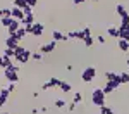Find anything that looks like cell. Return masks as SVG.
Here are the masks:
<instances>
[{"instance_id":"obj_29","label":"cell","mask_w":129,"mask_h":114,"mask_svg":"<svg viewBox=\"0 0 129 114\" xmlns=\"http://www.w3.org/2000/svg\"><path fill=\"white\" fill-rule=\"evenodd\" d=\"M72 102H74V104H81V102H83V93H81V92H76V93H74Z\"/></svg>"},{"instance_id":"obj_6","label":"cell","mask_w":129,"mask_h":114,"mask_svg":"<svg viewBox=\"0 0 129 114\" xmlns=\"http://www.w3.org/2000/svg\"><path fill=\"white\" fill-rule=\"evenodd\" d=\"M55 49H57V41H47V43H43V45H41L40 47V52L41 54H52V52L55 50Z\"/></svg>"},{"instance_id":"obj_40","label":"cell","mask_w":129,"mask_h":114,"mask_svg":"<svg viewBox=\"0 0 129 114\" xmlns=\"http://www.w3.org/2000/svg\"><path fill=\"white\" fill-rule=\"evenodd\" d=\"M38 112H40L38 109H31V114H38Z\"/></svg>"},{"instance_id":"obj_12","label":"cell","mask_w":129,"mask_h":114,"mask_svg":"<svg viewBox=\"0 0 129 114\" xmlns=\"http://www.w3.org/2000/svg\"><path fill=\"white\" fill-rule=\"evenodd\" d=\"M9 95H10V92L7 90V86H0V107H4L7 104Z\"/></svg>"},{"instance_id":"obj_37","label":"cell","mask_w":129,"mask_h":114,"mask_svg":"<svg viewBox=\"0 0 129 114\" xmlns=\"http://www.w3.org/2000/svg\"><path fill=\"white\" fill-rule=\"evenodd\" d=\"M41 90H50V83H48V81L43 83V85H41Z\"/></svg>"},{"instance_id":"obj_44","label":"cell","mask_w":129,"mask_h":114,"mask_svg":"<svg viewBox=\"0 0 129 114\" xmlns=\"http://www.w3.org/2000/svg\"><path fill=\"white\" fill-rule=\"evenodd\" d=\"M127 52H129V50H127Z\"/></svg>"},{"instance_id":"obj_1","label":"cell","mask_w":129,"mask_h":114,"mask_svg":"<svg viewBox=\"0 0 129 114\" xmlns=\"http://www.w3.org/2000/svg\"><path fill=\"white\" fill-rule=\"evenodd\" d=\"M4 78L9 83H17L19 81V64H10L4 69Z\"/></svg>"},{"instance_id":"obj_15","label":"cell","mask_w":129,"mask_h":114,"mask_svg":"<svg viewBox=\"0 0 129 114\" xmlns=\"http://www.w3.org/2000/svg\"><path fill=\"white\" fill-rule=\"evenodd\" d=\"M17 45H19V40L16 38V35L7 36V40H5V47H7V49H16Z\"/></svg>"},{"instance_id":"obj_38","label":"cell","mask_w":129,"mask_h":114,"mask_svg":"<svg viewBox=\"0 0 129 114\" xmlns=\"http://www.w3.org/2000/svg\"><path fill=\"white\" fill-rule=\"evenodd\" d=\"M84 2H86V0H74L72 4H74V5H81V4H84Z\"/></svg>"},{"instance_id":"obj_2","label":"cell","mask_w":129,"mask_h":114,"mask_svg":"<svg viewBox=\"0 0 129 114\" xmlns=\"http://www.w3.org/2000/svg\"><path fill=\"white\" fill-rule=\"evenodd\" d=\"M91 104L96 105V107L105 105V93H103L102 88H95V90L91 92Z\"/></svg>"},{"instance_id":"obj_23","label":"cell","mask_w":129,"mask_h":114,"mask_svg":"<svg viewBox=\"0 0 129 114\" xmlns=\"http://www.w3.org/2000/svg\"><path fill=\"white\" fill-rule=\"evenodd\" d=\"M12 17H10V16H7V17H0V24H2V26H4V28H9V24L10 22H12Z\"/></svg>"},{"instance_id":"obj_30","label":"cell","mask_w":129,"mask_h":114,"mask_svg":"<svg viewBox=\"0 0 129 114\" xmlns=\"http://www.w3.org/2000/svg\"><path fill=\"white\" fill-rule=\"evenodd\" d=\"M28 4H26V0H14V7H19V9H24Z\"/></svg>"},{"instance_id":"obj_34","label":"cell","mask_w":129,"mask_h":114,"mask_svg":"<svg viewBox=\"0 0 129 114\" xmlns=\"http://www.w3.org/2000/svg\"><path fill=\"white\" fill-rule=\"evenodd\" d=\"M7 90H9V92L12 93L14 90H16V83H9V85H7Z\"/></svg>"},{"instance_id":"obj_43","label":"cell","mask_w":129,"mask_h":114,"mask_svg":"<svg viewBox=\"0 0 129 114\" xmlns=\"http://www.w3.org/2000/svg\"><path fill=\"white\" fill-rule=\"evenodd\" d=\"M91 2H100V0H91Z\"/></svg>"},{"instance_id":"obj_27","label":"cell","mask_w":129,"mask_h":114,"mask_svg":"<svg viewBox=\"0 0 129 114\" xmlns=\"http://www.w3.org/2000/svg\"><path fill=\"white\" fill-rule=\"evenodd\" d=\"M83 43H84V47H93L95 40H93V36H84L83 38Z\"/></svg>"},{"instance_id":"obj_3","label":"cell","mask_w":129,"mask_h":114,"mask_svg":"<svg viewBox=\"0 0 129 114\" xmlns=\"http://www.w3.org/2000/svg\"><path fill=\"white\" fill-rule=\"evenodd\" d=\"M95 78H96V69H95V67H91V66L81 71V80H83L84 83H91Z\"/></svg>"},{"instance_id":"obj_4","label":"cell","mask_w":129,"mask_h":114,"mask_svg":"<svg viewBox=\"0 0 129 114\" xmlns=\"http://www.w3.org/2000/svg\"><path fill=\"white\" fill-rule=\"evenodd\" d=\"M120 85H122V83H120V80H107L105 86H103L102 90H103V93L107 95V93H112L114 90H117Z\"/></svg>"},{"instance_id":"obj_13","label":"cell","mask_w":129,"mask_h":114,"mask_svg":"<svg viewBox=\"0 0 129 114\" xmlns=\"http://www.w3.org/2000/svg\"><path fill=\"white\" fill-rule=\"evenodd\" d=\"M52 38H53V41H67L69 38H67V35H64L62 31H59V30H53L52 31Z\"/></svg>"},{"instance_id":"obj_41","label":"cell","mask_w":129,"mask_h":114,"mask_svg":"<svg viewBox=\"0 0 129 114\" xmlns=\"http://www.w3.org/2000/svg\"><path fill=\"white\" fill-rule=\"evenodd\" d=\"M126 64H127V73H129V59H126Z\"/></svg>"},{"instance_id":"obj_9","label":"cell","mask_w":129,"mask_h":114,"mask_svg":"<svg viewBox=\"0 0 129 114\" xmlns=\"http://www.w3.org/2000/svg\"><path fill=\"white\" fill-rule=\"evenodd\" d=\"M31 54H33V52H29L28 49H26V50L22 52L21 55H17V57H16L17 64H28V62H29V59H31Z\"/></svg>"},{"instance_id":"obj_17","label":"cell","mask_w":129,"mask_h":114,"mask_svg":"<svg viewBox=\"0 0 129 114\" xmlns=\"http://www.w3.org/2000/svg\"><path fill=\"white\" fill-rule=\"evenodd\" d=\"M117 47H119V50L127 52V50H129V41H127V40H122V38H119V41H117Z\"/></svg>"},{"instance_id":"obj_7","label":"cell","mask_w":129,"mask_h":114,"mask_svg":"<svg viewBox=\"0 0 129 114\" xmlns=\"http://www.w3.org/2000/svg\"><path fill=\"white\" fill-rule=\"evenodd\" d=\"M43 30H45V26L41 22H35V24H31L29 35H33V36H41L43 35Z\"/></svg>"},{"instance_id":"obj_36","label":"cell","mask_w":129,"mask_h":114,"mask_svg":"<svg viewBox=\"0 0 129 114\" xmlns=\"http://www.w3.org/2000/svg\"><path fill=\"white\" fill-rule=\"evenodd\" d=\"M83 33H84V36H91V28H84Z\"/></svg>"},{"instance_id":"obj_18","label":"cell","mask_w":129,"mask_h":114,"mask_svg":"<svg viewBox=\"0 0 129 114\" xmlns=\"http://www.w3.org/2000/svg\"><path fill=\"white\" fill-rule=\"evenodd\" d=\"M60 92L62 93H69L71 90H72V85H71V83H67V81H60Z\"/></svg>"},{"instance_id":"obj_21","label":"cell","mask_w":129,"mask_h":114,"mask_svg":"<svg viewBox=\"0 0 129 114\" xmlns=\"http://www.w3.org/2000/svg\"><path fill=\"white\" fill-rule=\"evenodd\" d=\"M107 35L114 36V38H119V30H117L115 26H109V28H107Z\"/></svg>"},{"instance_id":"obj_35","label":"cell","mask_w":129,"mask_h":114,"mask_svg":"<svg viewBox=\"0 0 129 114\" xmlns=\"http://www.w3.org/2000/svg\"><path fill=\"white\" fill-rule=\"evenodd\" d=\"M26 4H28L29 7H35V5L38 4V0H26Z\"/></svg>"},{"instance_id":"obj_16","label":"cell","mask_w":129,"mask_h":114,"mask_svg":"<svg viewBox=\"0 0 129 114\" xmlns=\"http://www.w3.org/2000/svg\"><path fill=\"white\" fill-rule=\"evenodd\" d=\"M28 24H35V14H24V19L21 21V26H28Z\"/></svg>"},{"instance_id":"obj_33","label":"cell","mask_w":129,"mask_h":114,"mask_svg":"<svg viewBox=\"0 0 129 114\" xmlns=\"http://www.w3.org/2000/svg\"><path fill=\"white\" fill-rule=\"evenodd\" d=\"M76 105H78V104H74V102H71V104H67V109H69L71 112H74V111H76Z\"/></svg>"},{"instance_id":"obj_25","label":"cell","mask_w":129,"mask_h":114,"mask_svg":"<svg viewBox=\"0 0 129 114\" xmlns=\"http://www.w3.org/2000/svg\"><path fill=\"white\" fill-rule=\"evenodd\" d=\"M53 102H55V107H59V109H64L67 105V102L64 99H53Z\"/></svg>"},{"instance_id":"obj_22","label":"cell","mask_w":129,"mask_h":114,"mask_svg":"<svg viewBox=\"0 0 129 114\" xmlns=\"http://www.w3.org/2000/svg\"><path fill=\"white\" fill-rule=\"evenodd\" d=\"M60 81H62V80H59V78H50V80H48L50 88H59V86H60Z\"/></svg>"},{"instance_id":"obj_19","label":"cell","mask_w":129,"mask_h":114,"mask_svg":"<svg viewBox=\"0 0 129 114\" xmlns=\"http://www.w3.org/2000/svg\"><path fill=\"white\" fill-rule=\"evenodd\" d=\"M24 36H28V31H26V28H24V26H21L19 30L16 31V38H17V40H22V38H24Z\"/></svg>"},{"instance_id":"obj_31","label":"cell","mask_w":129,"mask_h":114,"mask_svg":"<svg viewBox=\"0 0 129 114\" xmlns=\"http://www.w3.org/2000/svg\"><path fill=\"white\" fill-rule=\"evenodd\" d=\"M31 59L36 61V62H40L41 59H43V57H41V52H33V54H31Z\"/></svg>"},{"instance_id":"obj_10","label":"cell","mask_w":129,"mask_h":114,"mask_svg":"<svg viewBox=\"0 0 129 114\" xmlns=\"http://www.w3.org/2000/svg\"><path fill=\"white\" fill-rule=\"evenodd\" d=\"M10 17L16 21H22L24 19V12H22V9H19V7H12L10 9Z\"/></svg>"},{"instance_id":"obj_5","label":"cell","mask_w":129,"mask_h":114,"mask_svg":"<svg viewBox=\"0 0 129 114\" xmlns=\"http://www.w3.org/2000/svg\"><path fill=\"white\" fill-rule=\"evenodd\" d=\"M115 10H117V14H119L120 21L126 22V24H129V12H127V9H126L122 4H117V5H115Z\"/></svg>"},{"instance_id":"obj_42","label":"cell","mask_w":129,"mask_h":114,"mask_svg":"<svg viewBox=\"0 0 129 114\" xmlns=\"http://www.w3.org/2000/svg\"><path fill=\"white\" fill-rule=\"evenodd\" d=\"M0 114H10V112H0Z\"/></svg>"},{"instance_id":"obj_28","label":"cell","mask_w":129,"mask_h":114,"mask_svg":"<svg viewBox=\"0 0 129 114\" xmlns=\"http://www.w3.org/2000/svg\"><path fill=\"white\" fill-rule=\"evenodd\" d=\"M24 50H26V47H22V45H17V47L14 49V59H16L17 55H21V54H22Z\"/></svg>"},{"instance_id":"obj_32","label":"cell","mask_w":129,"mask_h":114,"mask_svg":"<svg viewBox=\"0 0 129 114\" xmlns=\"http://www.w3.org/2000/svg\"><path fill=\"white\" fill-rule=\"evenodd\" d=\"M4 55L12 59V57H14V49H7V47H5V50H4Z\"/></svg>"},{"instance_id":"obj_39","label":"cell","mask_w":129,"mask_h":114,"mask_svg":"<svg viewBox=\"0 0 129 114\" xmlns=\"http://www.w3.org/2000/svg\"><path fill=\"white\" fill-rule=\"evenodd\" d=\"M96 40H98V43H105V36H96Z\"/></svg>"},{"instance_id":"obj_20","label":"cell","mask_w":129,"mask_h":114,"mask_svg":"<svg viewBox=\"0 0 129 114\" xmlns=\"http://www.w3.org/2000/svg\"><path fill=\"white\" fill-rule=\"evenodd\" d=\"M10 64H12V59H10V57H5V55H2V57H0V67H4V69H5V67L10 66Z\"/></svg>"},{"instance_id":"obj_26","label":"cell","mask_w":129,"mask_h":114,"mask_svg":"<svg viewBox=\"0 0 129 114\" xmlns=\"http://www.w3.org/2000/svg\"><path fill=\"white\" fill-rule=\"evenodd\" d=\"M105 80H119V74L114 71H107L105 73Z\"/></svg>"},{"instance_id":"obj_24","label":"cell","mask_w":129,"mask_h":114,"mask_svg":"<svg viewBox=\"0 0 129 114\" xmlns=\"http://www.w3.org/2000/svg\"><path fill=\"white\" fill-rule=\"evenodd\" d=\"M100 114H114V107H109V105H102V107H100Z\"/></svg>"},{"instance_id":"obj_11","label":"cell","mask_w":129,"mask_h":114,"mask_svg":"<svg viewBox=\"0 0 129 114\" xmlns=\"http://www.w3.org/2000/svg\"><path fill=\"white\" fill-rule=\"evenodd\" d=\"M67 38H69V40H81L83 41L84 33H83V30H72V31L67 33Z\"/></svg>"},{"instance_id":"obj_14","label":"cell","mask_w":129,"mask_h":114,"mask_svg":"<svg viewBox=\"0 0 129 114\" xmlns=\"http://www.w3.org/2000/svg\"><path fill=\"white\" fill-rule=\"evenodd\" d=\"M21 28V21H12V22H10L9 24V28H7V35H9V36H12V35H16V31L19 30Z\"/></svg>"},{"instance_id":"obj_8","label":"cell","mask_w":129,"mask_h":114,"mask_svg":"<svg viewBox=\"0 0 129 114\" xmlns=\"http://www.w3.org/2000/svg\"><path fill=\"white\" fill-rule=\"evenodd\" d=\"M117 30H119V38L129 41V24H126V22H120V26L117 28Z\"/></svg>"}]
</instances>
